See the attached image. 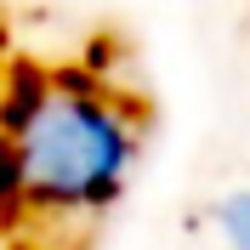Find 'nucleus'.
<instances>
[{"label": "nucleus", "mask_w": 250, "mask_h": 250, "mask_svg": "<svg viewBox=\"0 0 250 250\" xmlns=\"http://www.w3.org/2000/svg\"><path fill=\"white\" fill-rule=\"evenodd\" d=\"M17 165V199L40 210H103L125 188L142 148L137 108L108 80H46L34 108L6 131Z\"/></svg>", "instance_id": "nucleus-1"}, {"label": "nucleus", "mask_w": 250, "mask_h": 250, "mask_svg": "<svg viewBox=\"0 0 250 250\" xmlns=\"http://www.w3.org/2000/svg\"><path fill=\"white\" fill-rule=\"evenodd\" d=\"M210 222H216V233L228 239L233 250H250V188H239V193H228V199L210 210Z\"/></svg>", "instance_id": "nucleus-2"}]
</instances>
